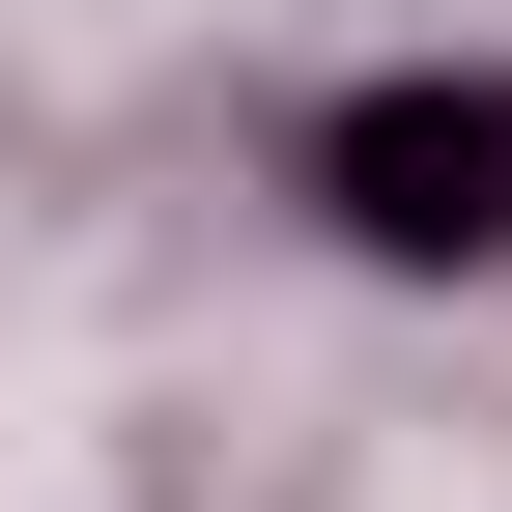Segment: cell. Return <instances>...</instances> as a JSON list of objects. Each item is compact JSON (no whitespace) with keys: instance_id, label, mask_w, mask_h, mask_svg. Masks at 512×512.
I'll use <instances>...</instances> for the list:
<instances>
[{"instance_id":"1","label":"cell","mask_w":512,"mask_h":512,"mask_svg":"<svg viewBox=\"0 0 512 512\" xmlns=\"http://www.w3.org/2000/svg\"><path fill=\"white\" fill-rule=\"evenodd\" d=\"M313 200H342L370 256H512V86H370V114H313Z\"/></svg>"}]
</instances>
